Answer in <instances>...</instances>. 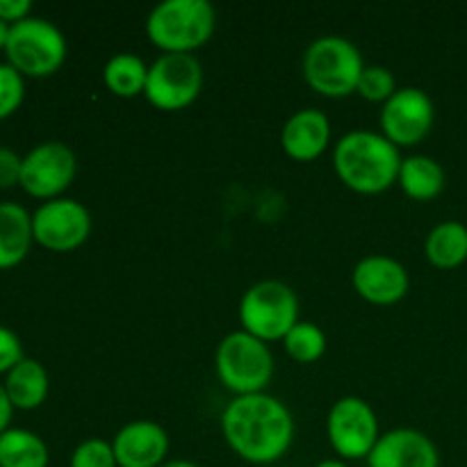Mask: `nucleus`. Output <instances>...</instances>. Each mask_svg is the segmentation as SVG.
I'll return each instance as SVG.
<instances>
[{"mask_svg":"<svg viewBox=\"0 0 467 467\" xmlns=\"http://www.w3.org/2000/svg\"><path fill=\"white\" fill-rule=\"evenodd\" d=\"M222 431L228 447L254 465L283 459L295 441V420L278 397L240 395L223 409Z\"/></svg>","mask_w":467,"mask_h":467,"instance_id":"1","label":"nucleus"},{"mask_svg":"<svg viewBox=\"0 0 467 467\" xmlns=\"http://www.w3.org/2000/svg\"><path fill=\"white\" fill-rule=\"evenodd\" d=\"M400 146L383 132L351 130L333 149V167L349 190L360 194H379L400 178Z\"/></svg>","mask_w":467,"mask_h":467,"instance_id":"2","label":"nucleus"},{"mask_svg":"<svg viewBox=\"0 0 467 467\" xmlns=\"http://www.w3.org/2000/svg\"><path fill=\"white\" fill-rule=\"evenodd\" d=\"M217 12L208 0H164L146 18V35L164 53H192L213 36Z\"/></svg>","mask_w":467,"mask_h":467,"instance_id":"3","label":"nucleus"},{"mask_svg":"<svg viewBox=\"0 0 467 467\" xmlns=\"http://www.w3.org/2000/svg\"><path fill=\"white\" fill-rule=\"evenodd\" d=\"M363 71V53L347 36H317L304 53L306 82L322 96H349L358 87Z\"/></svg>","mask_w":467,"mask_h":467,"instance_id":"4","label":"nucleus"},{"mask_svg":"<svg viewBox=\"0 0 467 467\" xmlns=\"http://www.w3.org/2000/svg\"><path fill=\"white\" fill-rule=\"evenodd\" d=\"M214 369L219 381L237 397L265 392L274 374L272 349L251 333L233 331L219 342Z\"/></svg>","mask_w":467,"mask_h":467,"instance_id":"5","label":"nucleus"},{"mask_svg":"<svg viewBox=\"0 0 467 467\" xmlns=\"http://www.w3.org/2000/svg\"><path fill=\"white\" fill-rule=\"evenodd\" d=\"M5 53L7 64L21 76L46 78L53 76L67 59V39L48 18L27 16L9 26Z\"/></svg>","mask_w":467,"mask_h":467,"instance_id":"6","label":"nucleus"},{"mask_svg":"<svg viewBox=\"0 0 467 467\" xmlns=\"http://www.w3.org/2000/svg\"><path fill=\"white\" fill-rule=\"evenodd\" d=\"M242 331L258 340H283L299 322V299L283 281L254 283L240 301Z\"/></svg>","mask_w":467,"mask_h":467,"instance_id":"7","label":"nucleus"},{"mask_svg":"<svg viewBox=\"0 0 467 467\" xmlns=\"http://www.w3.org/2000/svg\"><path fill=\"white\" fill-rule=\"evenodd\" d=\"M203 87V67L192 53H164L149 67L144 96L164 112L185 109Z\"/></svg>","mask_w":467,"mask_h":467,"instance_id":"8","label":"nucleus"},{"mask_svg":"<svg viewBox=\"0 0 467 467\" xmlns=\"http://www.w3.org/2000/svg\"><path fill=\"white\" fill-rule=\"evenodd\" d=\"M327 436L342 461L368 459L381 438L377 413L360 397H342L328 410Z\"/></svg>","mask_w":467,"mask_h":467,"instance_id":"9","label":"nucleus"},{"mask_svg":"<svg viewBox=\"0 0 467 467\" xmlns=\"http://www.w3.org/2000/svg\"><path fill=\"white\" fill-rule=\"evenodd\" d=\"M78 160L64 141H41L23 155L21 187L35 199H59L73 182Z\"/></svg>","mask_w":467,"mask_h":467,"instance_id":"10","label":"nucleus"},{"mask_svg":"<svg viewBox=\"0 0 467 467\" xmlns=\"http://www.w3.org/2000/svg\"><path fill=\"white\" fill-rule=\"evenodd\" d=\"M91 233V214L80 201L50 199L32 214V235L36 244L50 251H73L87 242Z\"/></svg>","mask_w":467,"mask_h":467,"instance_id":"11","label":"nucleus"},{"mask_svg":"<svg viewBox=\"0 0 467 467\" xmlns=\"http://www.w3.org/2000/svg\"><path fill=\"white\" fill-rule=\"evenodd\" d=\"M436 108L431 96L420 87H400L383 103L379 121L381 130L395 146H413L431 132Z\"/></svg>","mask_w":467,"mask_h":467,"instance_id":"12","label":"nucleus"},{"mask_svg":"<svg viewBox=\"0 0 467 467\" xmlns=\"http://www.w3.org/2000/svg\"><path fill=\"white\" fill-rule=\"evenodd\" d=\"M356 292L369 304L390 306L404 299L409 292L410 278L404 265L392 255H365L358 260L351 274Z\"/></svg>","mask_w":467,"mask_h":467,"instance_id":"13","label":"nucleus"},{"mask_svg":"<svg viewBox=\"0 0 467 467\" xmlns=\"http://www.w3.org/2000/svg\"><path fill=\"white\" fill-rule=\"evenodd\" d=\"M119 467H160L167 463L169 433L150 420L123 424L112 441Z\"/></svg>","mask_w":467,"mask_h":467,"instance_id":"14","label":"nucleus"},{"mask_svg":"<svg viewBox=\"0 0 467 467\" xmlns=\"http://www.w3.org/2000/svg\"><path fill=\"white\" fill-rule=\"evenodd\" d=\"M368 467H441L438 447L418 429H392L381 433L368 456Z\"/></svg>","mask_w":467,"mask_h":467,"instance_id":"15","label":"nucleus"},{"mask_svg":"<svg viewBox=\"0 0 467 467\" xmlns=\"http://www.w3.org/2000/svg\"><path fill=\"white\" fill-rule=\"evenodd\" d=\"M331 141V121L322 109H296L281 130V146L290 158L310 162L327 150Z\"/></svg>","mask_w":467,"mask_h":467,"instance_id":"16","label":"nucleus"},{"mask_svg":"<svg viewBox=\"0 0 467 467\" xmlns=\"http://www.w3.org/2000/svg\"><path fill=\"white\" fill-rule=\"evenodd\" d=\"M32 242V214L12 201L0 203V269L21 265L30 254Z\"/></svg>","mask_w":467,"mask_h":467,"instance_id":"17","label":"nucleus"},{"mask_svg":"<svg viewBox=\"0 0 467 467\" xmlns=\"http://www.w3.org/2000/svg\"><path fill=\"white\" fill-rule=\"evenodd\" d=\"M48 372L44 365L35 358H23L14 365L5 379V390L14 409L32 410L39 409L48 397Z\"/></svg>","mask_w":467,"mask_h":467,"instance_id":"18","label":"nucleus"},{"mask_svg":"<svg viewBox=\"0 0 467 467\" xmlns=\"http://www.w3.org/2000/svg\"><path fill=\"white\" fill-rule=\"evenodd\" d=\"M400 185L415 201H431L445 190V169L429 155H409L401 160Z\"/></svg>","mask_w":467,"mask_h":467,"instance_id":"19","label":"nucleus"},{"mask_svg":"<svg viewBox=\"0 0 467 467\" xmlns=\"http://www.w3.org/2000/svg\"><path fill=\"white\" fill-rule=\"evenodd\" d=\"M424 254L433 267L454 269L467 260V226L461 222H441L424 242Z\"/></svg>","mask_w":467,"mask_h":467,"instance_id":"20","label":"nucleus"},{"mask_svg":"<svg viewBox=\"0 0 467 467\" xmlns=\"http://www.w3.org/2000/svg\"><path fill=\"white\" fill-rule=\"evenodd\" d=\"M103 80L112 94L121 99L144 94L149 80V64L135 53H117L108 59L103 68Z\"/></svg>","mask_w":467,"mask_h":467,"instance_id":"21","label":"nucleus"},{"mask_svg":"<svg viewBox=\"0 0 467 467\" xmlns=\"http://www.w3.org/2000/svg\"><path fill=\"white\" fill-rule=\"evenodd\" d=\"M0 467H48V447L27 429L0 433Z\"/></svg>","mask_w":467,"mask_h":467,"instance_id":"22","label":"nucleus"},{"mask_svg":"<svg viewBox=\"0 0 467 467\" xmlns=\"http://www.w3.org/2000/svg\"><path fill=\"white\" fill-rule=\"evenodd\" d=\"M283 347L296 363H315L327 351V333L315 322H296L283 337Z\"/></svg>","mask_w":467,"mask_h":467,"instance_id":"23","label":"nucleus"},{"mask_svg":"<svg viewBox=\"0 0 467 467\" xmlns=\"http://www.w3.org/2000/svg\"><path fill=\"white\" fill-rule=\"evenodd\" d=\"M397 89L400 87H397L395 76L386 67H365L358 87H356V91L372 103H386Z\"/></svg>","mask_w":467,"mask_h":467,"instance_id":"24","label":"nucleus"},{"mask_svg":"<svg viewBox=\"0 0 467 467\" xmlns=\"http://www.w3.org/2000/svg\"><path fill=\"white\" fill-rule=\"evenodd\" d=\"M68 467H119L112 442L103 438H87L73 450Z\"/></svg>","mask_w":467,"mask_h":467,"instance_id":"25","label":"nucleus"},{"mask_svg":"<svg viewBox=\"0 0 467 467\" xmlns=\"http://www.w3.org/2000/svg\"><path fill=\"white\" fill-rule=\"evenodd\" d=\"M26 96V82L23 76L12 64H0V119H7L16 112Z\"/></svg>","mask_w":467,"mask_h":467,"instance_id":"26","label":"nucleus"},{"mask_svg":"<svg viewBox=\"0 0 467 467\" xmlns=\"http://www.w3.org/2000/svg\"><path fill=\"white\" fill-rule=\"evenodd\" d=\"M26 358L23 356L21 337L12 331V328L0 324V374H7L14 365H18Z\"/></svg>","mask_w":467,"mask_h":467,"instance_id":"27","label":"nucleus"},{"mask_svg":"<svg viewBox=\"0 0 467 467\" xmlns=\"http://www.w3.org/2000/svg\"><path fill=\"white\" fill-rule=\"evenodd\" d=\"M21 164L23 158L16 150L0 146V190L21 185Z\"/></svg>","mask_w":467,"mask_h":467,"instance_id":"28","label":"nucleus"},{"mask_svg":"<svg viewBox=\"0 0 467 467\" xmlns=\"http://www.w3.org/2000/svg\"><path fill=\"white\" fill-rule=\"evenodd\" d=\"M32 3L30 0H0V18L9 26L23 21V18L30 16Z\"/></svg>","mask_w":467,"mask_h":467,"instance_id":"29","label":"nucleus"},{"mask_svg":"<svg viewBox=\"0 0 467 467\" xmlns=\"http://www.w3.org/2000/svg\"><path fill=\"white\" fill-rule=\"evenodd\" d=\"M14 406L9 401L7 390H5V383H0V433H5L9 429V422H12Z\"/></svg>","mask_w":467,"mask_h":467,"instance_id":"30","label":"nucleus"},{"mask_svg":"<svg viewBox=\"0 0 467 467\" xmlns=\"http://www.w3.org/2000/svg\"><path fill=\"white\" fill-rule=\"evenodd\" d=\"M313 467H349V465H347L342 459H327V461H319V463Z\"/></svg>","mask_w":467,"mask_h":467,"instance_id":"31","label":"nucleus"},{"mask_svg":"<svg viewBox=\"0 0 467 467\" xmlns=\"http://www.w3.org/2000/svg\"><path fill=\"white\" fill-rule=\"evenodd\" d=\"M7 35H9V23H5L0 18V48L5 50V44H7Z\"/></svg>","mask_w":467,"mask_h":467,"instance_id":"32","label":"nucleus"},{"mask_svg":"<svg viewBox=\"0 0 467 467\" xmlns=\"http://www.w3.org/2000/svg\"><path fill=\"white\" fill-rule=\"evenodd\" d=\"M160 467H199L196 463H192V461H182V459H176V461H167V463H162Z\"/></svg>","mask_w":467,"mask_h":467,"instance_id":"33","label":"nucleus"}]
</instances>
